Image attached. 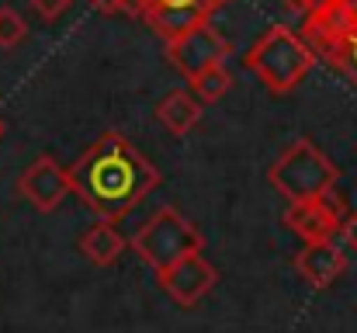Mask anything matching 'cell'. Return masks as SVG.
<instances>
[{
  "label": "cell",
  "mask_w": 357,
  "mask_h": 333,
  "mask_svg": "<svg viewBox=\"0 0 357 333\" xmlns=\"http://www.w3.org/2000/svg\"><path fill=\"white\" fill-rule=\"evenodd\" d=\"M66 174L73 195L101 222H119L160 188V170L119 132H101Z\"/></svg>",
  "instance_id": "1"
},
{
  "label": "cell",
  "mask_w": 357,
  "mask_h": 333,
  "mask_svg": "<svg viewBox=\"0 0 357 333\" xmlns=\"http://www.w3.org/2000/svg\"><path fill=\"white\" fill-rule=\"evenodd\" d=\"M267 181L278 195L288 198V205H295V202H312V198L330 195L340 181V170L312 139H295L274 160V167L267 170Z\"/></svg>",
  "instance_id": "2"
},
{
  "label": "cell",
  "mask_w": 357,
  "mask_h": 333,
  "mask_svg": "<svg viewBox=\"0 0 357 333\" xmlns=\"http://www.w3.org/2000/svg\"><path fill=\"white\" fill-rule=\"evenodd\" d=\"M312 63H316L312 49L284 24L267 28V35H260V42L246 52V66L260 77V84L271 94L295 91L312 70Z\"/></svg>",
  "instance_id": "3"
},
{
  "label": "cell",
  "mask_w": 357,
  "mask_h": 333,
  "mask_svg": "<svg viewBox=\"0 0 357 333\" xmlns=\"http://www.w3.org/2000/svg\"><path fill=\"white\" fill-rule=\"evenodd\" d=\"M205 236L191 219H184L174 205L160 209L156 216H149V222L132 236V250L160 274L170 264L184 260L188 253H202Z\"/></svg>",
  "instance_id": "4"
},
{
  "label": "cell",
  "mask_w": 357,
  "mask_h": 333,
  "mask_svg": "<svg viewBox=\"0 0 357 333\" xmlns=\"http://www.w3.org/2000/svg\"><path fill=\"white\" fill-rule=\"evenodd\" d=\"M167 56L188 80H195L198 73H205L212 66H222L226 56H229V45L208 21H202L191 31H184L181 38L167 42Z\"/></svg>",
  "instance_id": "5"
},
{
  "label": "cell",
  "mask_w": 357,
  "mask_h": 333,
  "mask_svg": "<svg viewBox=\"0 0 357 333\" xmlns=\"http://www.w3.org/2000/svg\"><path fill=\"white\" fill-rule=\"evenodd\" d=\"M344 219H347V209L333 191L312 202H295L284 212V225L305 243H337Z\"/></svg>",
  "instance_id": "6"
},
{
  "label": "cell",
  "mask_w": 357,
  "mask_h": 333,
  "mask_svg": "<svg viewBox=\"0 0 357 333\" xmlns=\"http://www.w3.org/2000/svg\"><path fill=\"white\" fill-rule=\"evenodd\" d=\"M17 191L38 209V212H52L59 209L73 188H70V174L56 156H38L24 167V174L17 177Z\"/></svg>",
  "instance_id": "7"
},
{
  "label": "cell",
  "mask_w": 357,
  "mask_h": 333,
  "mask_svg": "<svg viewBox=\"0 0 357 333\" xmlns=\"http://www.w3.org/2000/svg\"><path fill=\"white\" fill-rule=\"evenodd\" d=\"M160 278V285H163V292L177 302V306H184V309H191V306H198L212 288H215V281H219V271L202 257V253H188L184 260H177V264H170L167 271H160L156 274Z\"/></svg>",
  "instance_id": "8"
},
{
  "label": "cell",
  "mask_w": 357,
  "mask_h": 333,
  "mask_svg": "<svg viewBox=\"0 0 357 333\" xmlns=\"http://www.w3.org/2000/svg\"><path fill=\"white\" fill-rule=\"evenodd\" d=\"M347 267V253L337 243H305L295 253V271L312 288H330Z\"/></svg>",
  "instance_id": "9"
},
{
  "label": "cell",
  "mask_w": 357,
  "mask_h": 333,
  "mask_svg": "<svg viewBox=\"0 0 357 333\" xmlns=\"http://www.w3.org/2000/svg\"><path fill=\"white\" fill-rule=\"evenodd\" d=\"M156 118L163 121L167 132L174 135H188L198 121H202V101L191 94V91H170L160 105H156Z\"/></svg>",
  "instance_id": "10"
},
{
  "label": "cell",
  "mask_w": 357,
  "mask_h": 333,
  "mask_svg": "<svg viewBox=\"0 0 357 333\" xmlns=\"http://www.w3.org/2000/svg\"><path fill=\"white\" fill-rule=\"evenodd\" d=\"M80 253H84L91 264L108 267V264H115L121 253H125V236H121L112 222H94V225L80 236Z\"/></svg>",
  "instance_id": "11"
},
{
  "label": "cell",
  "mask_w": 357,
  "mask_h": 333,
  "mask_svg": "<svg viewBox=\"0 0 357 333\" xmlns=\"http://www.w3.org/2000/svg\"><path fill=\"white\" fill-rule=\"evenodd\" d=\"M205 17H208V14L198 10V7H146V14H142V21H146L156 35H163L167 42L181 38L184 31H191V28L202 24Z\"/></svg>",
  "instance_id": "12"
},
{
  "label": "cell",
  "mask_w": 357,
  "mask_h": 333,
  "mask_svg": "<svg viewBox=\"0 0 357 333\" xmlns=\"http://www.w3.org/2000/svg\"><path fill=\"white\" fill-rule=\"evenodd\" d=\"M229 87H233V77H229L226 63H222V66H212V70H205V73H198V77L191 80V91H195V98H198L202 105L222 101Z\"/></svg>",
  "instance_id": "13"
},
{
  "label": "cell",
  "mask_w": 357,
  "mask_h": 333,
  "mask_svg": "<svg viewBox=\"0 0 357 333\" xmlns=\"http://www.w3.org/2000/svg\"><path fill=\"white\" fill-rule=\"evenodd\" d=\"M323 59H326L330 66H337V70L357 87V24L326 52V56H323Z\"/></svg>",
  "instance_id": "14"
},
{
  "label": "cell",
  "mask_w": 357,
  "mask_h": 333,
  "mask_svg": "<svg viewBox=\"0 0 357 333\" xmlns=\"http://www.w3.org/2000/svg\"><path fill=\"white\" fill-rule=\"evenodd\" d=\"M24 35H28L24 17L10 7H0V49H14L17 42H24Z\"/></svg>",
  "instance_id": "15"
},
{
  "label": "cell",
  "mask_w": 357,
  "mask_h": 333,
  "mask_svg": "<svg viewBox=\"0 0 357 333\" xmlns=\"http://www.w3.org/2000/svg\"><path fill=\"white\" fill-rule=\"evenodd\" d=\"M149 7H198L205 14H212L215 7H222L226 0H146Z\"/></svg>",
  "instance_id": "16"
},
{
  "label": "cell",
  "mask_w": 357,
  "mask_h": 333,
  "mask_svg": "<svg viewBox=\"0 0 357 333\" xmlns=\"http://www.w3.org/2000/svg\"><path fill=\"white\" fill-rule=\"evenodd\" d=\"M31 7L38 10V17L52 21V17H59V14L70 7V0H31Z\"/></svg>",
  "instance_id": "17"
},
{
  "label": "cell",
  "mask_w": 357,
  "mask_h": 333,
  "mask_svg": "<svg viewBox=\"0 0 357 333\" xmlns=\"http://www.w3.org/2000/svg\"><path fill=\"white\" fill-rule=\"evenodd\" d=\"M340 236H344V243L351 250H357V212H347V219L340 225Z\"/></svg>",
  "instance_id": "18"
},
{
  "label": "cell",
  "mask_w": 357,
  "mask_h": 333,
  "mask_svg": "<svg viewBox=\"0 0 357 333\" xmlns=\"http://www.w3.org/2000/svg\"><path fill=\"white\" fill-rule=\"evenodd\" d=\"M91 7L101 14H115V10H121V0H91Z\"/></svg>",
  "instance_id": "19"
},
{
  "label": "cell",
  "mask_w": 357,
  "mask_h": 333,
  "mask_svg": "<svg viewBox=\"0 0 357 333\" xmlns=\"http://www.w3.org/2000/svg\"><path fill=\"white\" fill-rule=\"evenodd\" d=\"M284 3H288V7H298V10H312L319 0H284Z\"/></svg>",
  "instance_id": "20"
},
{
  "label": "cell",
  "mask_w": 357,
  "mask_h": 333,
  "mask_svg": "<svg viewBox=\"0 0 357 333\" xmlns=\"http://www.w3.org/2000/svg\"><path fill=\"white\" fill-rule=\"evenodd\" d=\"M3 132H7V121H3V118H0V139H3Z\"/></svg>",
  "instance_id": "21"
}]
</instances>
